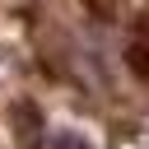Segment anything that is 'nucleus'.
I'll return each mask as SVG.
<instances>
[{
  "label": "nucleus",
  "instance_id": "nucleus-1",
  "mask_svg": "<svg viewBox=\"0 0 149 149\" xmlns=\"http://www.w3.org/2000/svg\"><path fill=\"white\" fill-rule=\"evenodd\" d=\"M126 65H130V70H135L140 79H149V47H144L140 37H135V42L126 47Z\"/></svg>",
  "mask_w": 149,
  "mask_h": 149
},
{
  "label": "nucleus",
  "instance_id": "nucleus-2",
  "mask_svg": "<svg viewBox=\"0 0 149 149\" xmlns=\"http://www.w3.org/2000/svg\"><path fill=\"white\" fill-rule=\"evenodd\" d=\"M51 149H93V144H88L84 135H74V130H65V135H56V144H51Z\"/></svg>",
  "mask_w": 149,
  "mask_h": 149
},
{
  "label": "nucleus",
  "instance_id": "nucleus-3",
  "mask_svg": "<svg viewBox=\"0 0 149 149\" xmlns=\"http://www.w3.org/2000/svg\"><path fill=\"white\" fill-rule=\"evenodd\" d=\"M84 5H88L93 14H102V19H112V14H116V0H84Z\"/></svg>",
  "mask_w": 149,
  "mask_h": 149
}]
</instances>
